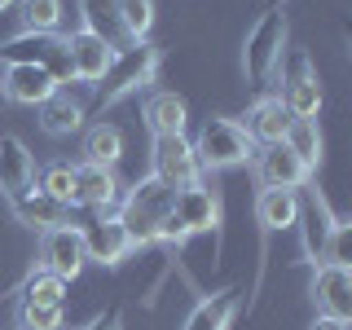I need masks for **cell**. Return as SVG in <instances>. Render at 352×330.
I'll list each match as a JSON object with an SVG mask.
<instances>
[{
  "label": "cell",
  "instance_id": "6da1fadb",
  "mask_svg": "<svg viewBox=\"0 0 352 330\" xmlns=\"http://www.w3.org/2000/svg\"><path fill=\"white\" fill-rule=\"evenodd\" d=\"M159 62H163V53H159V44H150V40H137V44H128V49H115L106 75L97 80V102L93 106L97 110H110V106L124 102V97L141 93L146 84H154Z\"/></svg>",
  "mask_w": 352,
  "mask_h": 330
},
{
  "label": "cell",
  "instance_id": "7a4b0ae2",
  "mask_svg": "<svg viewBox=\"0 0 352 330\" xmlns=\"http://www.w3.org/2000/svg\"><path fill=\"white\" fill-rule=\"evenodd\" d=\"M286 36H291V27H286V14H282V9L260 14V22L251 27L247 44H242V71H247V84H256V88L269 84V75L282 66Z\"/></svg>",
  "mask_w": 352,
  "mask_h": 330
},
{
  "label": "cell",
  "instance_id": "3957f363",
  "mask_svg": "<svg viewBox=\"0 0 352 330\" xmlns=\"http://www.w3.org/2000/svg\"><path fill=\"white\" fill-rule=\"evenodd\" d=\"M194 154H198V163H203V172H225V168H242V163L256 154V146H251V137L242 132V124L216 115L198 128Z\"/></svg>",
  "mask_w": 352,
  "mask_h": 330
},
{
  "label": "cell",
  "instance_id": "277c9868",
  "mask_svg": "<svg viewBox=\"0 0 352 330\" xmlns=\"http://www.w3.org/2000/svg\"><path fill=\"white\" fill-rule=\"evenodd\" d=\"M150 159H154V172L150 176H159V181L172 185V190H185V185L203 181V163H198L194 141L185 137V132H176V137H154Z\"/></svg>",
  "mask_w": 352,
  "mask_h": 330
},
{
  "label": "cell",
  "instance_id": "5b68a950",
  "mask_svg": "<svg viewBox=\"0 0 352 330\" xmlns=\"http://www.w3.org/2000/svg\"><path fill=\"white\" fill-rule=\"evenodd\" d=\"M84 238H80V225H58V229H44L40 234V269L53 273L62 282H75L84 273Z\"/></svg>",
  "mask_w": 352,
  "mask_h": 330
},
{
  "label": "cell",
  "instance_id": "8992f818",
  "mask_svg": "<svg viewBox=\"0 0 352 330\" xmlns=\"http://www.w3.org/2000/svg\"><path fill=\"white\" fill-rule=\"evenodd\" d=\"M80 238H84V256L93 264H102V269H115V264H124L132 256V242H128V234H124V225H119L115 212L80 225Z\"/></svg>",
  "mask_w": 352,
  "mask_h": 330
},
{
  "label": "cell",
  "instance_id": "52a82bcc",
  "mask_svg": "<svg viewBox=\"0 0 352 330\" xmlns=\"http://www.w3.org/2000/svg\"><path fill=\"white\" fill-rule=\"evenodd\" d=\"M172 216L181 220L185 234H207V229H220V194L212 185H185V190H176L172 198Z\"/></svg>",
  "mask_w": 352,
  "mask_h": 330
},
{
  "label": "cell",
  "instance_id": "ba28073f",
  "mask_svg": "<svg viewBox=\"0 0 352 330\" xmlns=\"http://www.w3.org/2000/svg\"><path fill=\"white\" fill-rule=\"evenodd\" d=\"M124 198V185H119L115 168H102V163H80L75 168V207H93V212L110 216Z\"/></svg>",
  "mask_w": 352,
  "mask_h": 330
},
{
  "label": "cell",
  "instance_id": "9c48e42d",
  "mask_svg": "<svg viewBox=\"0 0 352 330\" xmlns=\"http://www.w3.org/2000/svg\"><path fill=\"white\" fill-rule=\"evenodd\" d=\"M0 93H5V102H14V106H44L53 93H58V84L49 80L44 66L9 62L5 71H0Z\"/></svg>",
  "mask_w": 352,
  "mask_h": 330
},
{
  "label": "cell",
  "instance_id": "30bf717a",
  "mask_svg": "<svg viewBox=\"0 0 352 330\" xmlns=\"http://www.w3.org/2000/svg\"><path fill=\"white\" fill-rule=\"evenodd\" d=\"M256 176H260L264 190H304V185L313 181V172H308L304 163L282 146V141H278V146H264L256 154Z\"/></svg>",
  "mask_w": 352,
  "mask_h": 330
},
{
  "label": "cell",
  "instance_id": "8fae6325",
  "mask_svg": "<svg viewBox=\"0 0 352 330\" xmlns=\"http://www.w3.org/2000/svg\"><path fill=\"white\" fill-rule=\"evenodd\" d=\"M313 304H317V313L348 322L352 317V269L322 264V269L313 273Z\"/></svg>",
  "mask_w": 352,
  "mask_h": 330
},
{
  "label": "cell",
  "instance_id": "7c38bea8",
  "mask_svg": "<svg viewBox=\"0 0 352 330\" xmlns=\"http://www.w3.org/2000/svg\"><path fill=\"white\" fill-rule=\"evenodd\" d=\"M36 185V154L27 150L22 137H0V194L5 198H18Z\"/></svg>",
  "mask_w": 352,
  "mask_h": 330
},
{
  "label": "cell",
  "instance_id": "4fadbf2b",
  "mask_svg": "<svg viewBox=\"0 0 352 330\" xmlns=\"http://www.w3.org/2000/svg\"><path fill=\"white\" fill-rule=\"evenodd\" d=\"M66 53H71V66H75V80L84 84H97L106 75L110 58H115V44H110L106 36H93V31H71L66 36Z\"/></svg>",
  "mask_w": 352,
  "mask_h": 330
},
{
  "label": "cell",
  "instance_id": "5bb4252c",
  "mask_svg": "<svg viewBox=\"0 0 352 330\" xmlns=\"http://www.w3.org/2000/svg\"><path fill=\"white\" fill-rule=\"evenodd\" d=\"M330 225H335V212H330V203L317 190L300 194V212H295V229L304 234V251L313 260H322V247H326V234Z\"/></svg>",
  "mask_w": 352,
  "mask_h": 330
},
{
  "label": "cell",
  "instance_id": "9a60e30c",
  "mask_svg": "<svg viewBox=\"0 0 352 330\" xmlns=\"http://www.w3.org/2000/svg\"><path fill=\"white\" fill-rule=\"evenodd\" d=\"M286 128H291V110L282 106V97H260L256 106L247 110V137L251 146H278L286 137Z\"/></svg>",
  "mask_w": 352,
  "mask_h": 330
},
{
  "label": "cell",
  "instance_id": "2e32d148",
  "mask_svg": "<svg viewBox=\"0 0 352 330\" xmlns=\"http://www.w3.org/2000/svg\"><path fill=\"white\" fill-rule=\"evenodd\" d=\"M9 212H14L18 225H27V229H36V234H44V229H58V225H66V212H71V207L53 203L49 194H40L36 185H31L27 194L9 198Z\"/></svg>",
  "mask_w": 352,
  "mask_h": 330
},
{
  "label": "cell",
  "instance_id": "e0dca14e",
  "mask_svg": "<svg viewBox=\"0 0 352 330\" xmlns=\"http://www.w3.org/2000/svg\"><path fill=\"white\" fill-rule=\"evenodd\" d=\"M322 80L313 75V66H308V58H300V71L286 80L282 88V106L291 110V119H317L322 115Z\"/></svg>",
  "mask_w": 352,
  "mask_h": 330
},
{
  "label": "cell",
  "instance_id": "ac0fdd59",
  "mask_svg": "<svg viewBox=\"0 0 352 330\" xmlns=\"http://www.w3.org/2000/svg\"><path fill=\"white\" fill-rule=\"evenodd\" d=\"M234 317H238V286H229V291L203 295L190 308V317L181 322V330H229Z\"/></svg>",
  "mask_w": 352,
  "mask_h": 330
},
{
  "label": "cell",
  "instance_id": "d6986e66",
  "mask_svg": "<svg viewBox=\"0 0 352 330\" xmlns=\"http://www.w3.org/2000/svg\"><path fill=\"white\" fill-rule=\"evenodd\" d=\"M295 212H300V190H260L256 198V220L264 234L295 229Z\"/></svg>",
  "mask_w": 352,
  "mask_h": 330
},
{
  "label": "cell",
  "instance_id": "ffe728a7",
  "mask_svg": "<svg viewBox=\"0 0 352 330\" xmlns=\"http://www.w3.org/2000/svg\"><path fill=\"white\" fill-rule=\"evenodd\" d=\"M84 119H88V110L75 102L71 93H62V88L40 106V128L49 132V137H71V132L84 128Z\"/></svg>",
  "mask_w": 352,
  "mask_h": 330
},
{
  "label": "cell",
  "instance_id": "44dd1931",
  "mask_svg": "<svg viewBox=\"0 0 352 330\" xmlns=\"http://www.w3.org/2000/svg\"><path fill=\"white\" fill-rule=\"evenodd\" d=\"M185 119H190V110L176 93H150L146 97V128L154 137H176V132H185Z\"/></svg>",
  "mask_w": 352,
  "mask_h": 330
},
{
  "label": "cell",
  "instance_id": "7402d4cb",
  "mask_svg": "<svg viewBox=\"0 0 352 330\" xmlns=\"http://www.w3.org/2000/svg\"><path fill=\"white\" fill-rule=\"evenodd\" d=\"M282 146L295 154V159L304 163L308 172L322 168V154H326V141H322V128H317V119H291V128H286Z\"/></svg>",
  "mask_w": 352,
  "mask_h": 330
},
{
  "label": "cell",
  "instance_id": "603a6c76",
  "mask_svg": "<svg viewBox=\"0 0 352 330\" xmlns=\"http://www.w3.org/2000/svg\"><path fill=\"white\" fill-rule=\"evenodd\" d=\"M124 159V132L115 124H93L84 137V163H102V168H115V163Z\"/></svg>",
  "mask_w": 352,
  "mask_h": 330
},
{
  "label": "cell",
  "instance_id": "cb8c5ba5",
  "mask_svg": "<svg viewBox=\"0 0 352 330\" xmlns=\"http://www.w3.org/2000/svg\"><path fill=\"white\" fill-rule=\"evenodd\" d=\"M172 198H176L172 185H163L159 176H141V181L128 190V198H119V203H128V207H137V212H150V216L163 220L172 212Z\"/></svg>",
  "mask_w": 352,
  "mask_h": 330
},
{
  "label": "cell",
  "instance_id": "d4e9b609",
  "mask_svg": "<svg viewBox=\"0 0 352 330\" xmlns=\"http://www.w3.org/2000/svg\"><path fill=\"white\" fill-rule=\"evenodd\" d=\"M119 18V31L137 44V40H150V27H154V0H119L115 9Z\"/></svg>",
  "mask_w": 352,
  "mask_h": 330
},
{
  "label": "cell",
  "instance_id": "484cf974",
  "mask_svg": "<svg viewBox=\"0 0 352 330\" xmlns=\"http://www.w3.org/2000/svg\"><path fill=\"white\" fill-rule=\"evenodd\" d=\"M18 18L22 31H58L62 22V0H18Z\"/></svg>",
  "mask_w": 352,
  "mask_h": 330
},
{
  "label": "cell",
  "instance_id": "4316f807",
  "mask_svg": "<svg viewBox=\"0 0 352 330\" xmlns=\"http://www.w3.org/2000/svg\"><path fill=\"white\" fill-rule=\"evenodd\" d=\"M22 304H66V282L53 278V273H31L22 282Z\"/></svg>",
  "mask_w": 352,
  "mask_h": 330
},
{
  "label": "cell",
  "instance_id": "83f0119b",
  "mask_svg": "<svg viewBox=\"0 0 352 330\" xmlns=\"http://www.w3.org/2000/svg\"><path fill=\"white\" fill-rule=\"evenodd\" d=\"M36 190L49 194L53 203H62V207H75V168H66V163H53V168L40 176Z\"/></svg>",
  "mask_w": 352,
  "mask_h": 330
},
{
  "label": "cell",
  "instance_id": "f1b7e54d",
  "mask_svg": "<svg viewBox=\"0 0 352 330\" xmlns=\"http://www.w3.org/2000/svg\"><path fill=\"white\" fill-rule=\"evenodd\" d=\"M322 260L326 264H339V269H352V225H348L344 216H335V225H330Z\"/></svg>",
  "mask_w": 352,
  "mask_h": 330
},
{
  "label": "cell",
  "instance_id": "f546056e",
  "mask_svg": "<svg viewBox=\"0 0 352 330\" xmlns=\"http://www.w3.org/2000/svg\"><path fill=\"white\" fill-rule=\"evenodd\" d=\"M115 9H119V0H80V22H84V31H93V36H106V40H110V27H119Z\"/></svg>",
  "mask_w": 352,
  "mask_h": 330
},
{
  "label": "cell",
  "instance_id": "4dcf8cb0",
  "mask_svg": "<svg viewBox=\"0 0 352 330\" xmlns=\"http://www.w3.org/2000/svg\"><path fill=\"white\" fill-rule=\"evenodd\" d=\"M18 330H62V304H18Z\"/></svg>",
  "mask_w": 352,
  "mask_h": 330
},
{
  "label": "cell",
  "instance_id": "1f68e13d",
  "mask_svg": "<svg viewBox=\"0 0 352 330\" xmlns=\"http://www.w3.org/2000/svg\"><path fill=\"white\" fill-rule=\"evenodd\" d=\"M84 330H119V313H102V317H93Z\"/></svg>",
  "mask_w": 352,
  "mask_h": 330
},
{
  "label": "cell",
  "instance_id": "d6a6232c",
  "mask_svg": "<svg viewBox=\"0 0 352 330\" xmlns=\"http://www.w3.org/2000/svg\"><path fill=\"white\" fill-rule=\"evenodd\" d=\"M308 330H348V322H339V317H326V313H317V322L308 326Z\"/></svg>",
  "mask_w": 352,
  "mask_h": 330
},
{
  "label": "cell",
  "instance_id": "836d02e7",
  "mask_svg": "<svg viewBox=\"0 0 352 330\" xmlns=\"http://www.w3.org/2000/svg\"><path fill=\"white\" fill-rule=\"evenodd\" d=\"M18 5V0H0V14H5V9H14Z\"/></svg>",
  "mask_w": 352,
  "mask_h": 330
},
{
  "label": "cell",
  "instance_id": "e575fe53",
  "mask_svg": "<svg viewBox=\"0 0 352 330\" xmlns=\"http://www.w3.org/2000/svg\"><path fill=\"white\" fill-rule=\"evenodd\" d=\"M286 5V0H269V9H282Z\"/></svg>",
  "mask_w": 352,
  "mask_h": 330
}]
</instances>
